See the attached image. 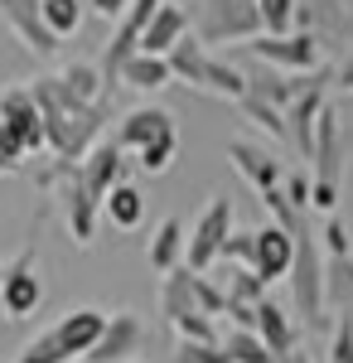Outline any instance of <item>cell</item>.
<instances>
[{"label": "cell", "mask_w": 353, "mask_h": 363, "mask_svg": "<svg viewBox=\"0 0 353 363\" xmlns=\"http://www.w3.org/2000/svg\"><path fill=\"white\" fill-rule=\"evenodd\" d=\"M194 296H198V310L203 315H228V291L213 281V272L208 277H194Z\"/></svg>", "instance_id": "obj_35"}, {"label": "cell", "mask_w": 353, "mask_h": 363, "mask_svg": "<svg viewBox=\"0 0 353 363\" xmlns=\"http://www.w3.org/2000/svg\"><path fill=\"white\" fill-rule=\"evenodd\" d=\"M87 10H97L102 20H121L131 10V0H87Z\"/></svg>", "instance_id": "obj_38"}, {"label": "cell", "mask_w": 353, "mask_h": 363, "mask_svg": "<svg viewBox=\"0 0 353 363\" xmlns=\"http://www.w3.org/2000/svg\"><path fill=\"white\" fill-rule=\"evenodd\" d=\"M82 15H87V0H44V25L58 44L82 29Z\"/></svg>", "instance_id": "obj_27"}, {"label": "cell", "mask_w": 353, "mask_h": 363, "mask_svg": "<svg viewBox=\"0 0 353 363\" xmlns=\"http://www.w3.org/2000/svg\"><path fill=\"white\" fill-rule=\"evenodd\" d=\"M329 363H353V315L334 320V335H329Z\"/></svg>", "instance_id": "obj_37"}, {"label": "cell", "mask_w": 353, "mask_h": 363, "mask_svg": "<svg viewBox=\"0 0 353 363\" xmlns=\"http://www.w3.org/2000/svg\"><path fill=\"white\" fill-rule=\"evenodd\" d=\"M174 155H179V136H169V140H155L150 150H140V155H136V165L145 169V174H164V169L174 165Z\"/></svg>", "instance_id": "obj_33"}, {"label": "cell", "mask_w": 353, "mask_h": 363, "mask_svg": "<svg viewBox=\"0 0 353 363\" xmlns=\"http://www.w3.org/2000/svg\"><path fill=\"white\" fill-rule=\"evenodd\" d=\"M34 179H39V189H54L58 194V203H63V223H68V233H73V242L87 247V242L97 238V223H102V199L87 189L82 160H54L49 169H39Z\"/></svg>", "instance_id": "obj_4"}, {"label": "cell", "mask_w": 353, "mask_h": 363, "mask_svg": "<svg viewBox=\"0 0 353 363\" xmlns=\"http://www.w3.org/2000/svg\"><path fill=\"white\" fill-rule=\"evenodd\" d=\"M102 218H107L111 228H121V233L140 228V218H145V194H140L131 179H126V184H116V189L107 194V203H102Z\"/></svg>", "instance_id": "obj_23"}, {"label": "cell", "mask_w": 353, "mask_h": 363, "mask_svg": "<svg viewBox=\"0 0 353 363\" xmlns=\"http://www.w3.org/2000/svg\"><path fill=\"white\" fill-rule=\"evenodd\" d=\"M242 49L252 58H262L267 68H276V73H291V78L325 68V39L315 29H296V34H281V39L276 34H257Z\"/></svg>", "instance_id": "obj_6"}, {"label": "cell", "mask_w": 353, "mask_h": 363, "mask_svg": "<svg viewBox=\"0 0 353 363\" xmlns=\"http://www.w3.org/2000/svg\"><path fill=\"white\" fill-rule=\"evenodd\" d=\"M237 112H242L252 126H262L267 136H276V140L291 136V126H286V112H281V107H267V102H257V97H242V102H237Z\"/></svg>", "instance_id": "obj_30"}, {"label": "cell", "mask_w": 353, "mask_h": 363, "mask_svg": "<svg viewBox=\"0 0 353 363\" xmlns=\"http://www.w3.org/2000/svg\"><path fill=\"white\" fill-rule=\"evenodd\" d=\"M0 306H5V320H29L34 310L44 306V277H39V252H34V242H25V247L5 262Z\"/></svg>", "instance_id": "obj_8"}, {"label": "cell", "mask_w": 353, "mask_h": 363, "mask_svg": "<svg viewBox=\"0 0 353 363\" xmlns=\"http://www.w3.org/2000/svg\"><path fill=\"white\" fill-rule=\"evenodd\" d=\"M320 247H325V257H353V238H349V228H344L339 213L325 218V228H320Z\"/></svg>", "instance_id": "obj_34"}, {"label": "cell", "mask_w": 353, "mask_h": 363, "mask_svg": "<svg viewBox=\"0 0 353 363\" xmlns=\"http://www.w3.org/2000/svg\"><path fill=\"white\" fill-rule=\"evenodd\" d=\"M164 0H131V10L116 20V34L107 39V49H102V78H107V87L121 83V68L131 63V58L140 54V44H145V29H150V20L160 15Z\"/></svg>", "instance_id": "obj_9"}, {"label": "cell", "mask_w": 353, "mask_h": 363, "mask_svg": "<svg viewBox=\"0 0 353 363\" xmlns=\"http://www.w3.org/2000/svg\"><path fill=\"white\" fill-rule=\"evenodd\" d=\"M174 335L184 339V344H223L213 315H184V320H174Z\"/></svg>", "instance_id": "obj_31"}, {"label": "cell", "mask_w": 353, "mask_h": 363, "mask_svg": "<svg viewBox=\"0 0 353 363\" xmlns=\"http://www.w3.org/2000/svg\"><path fill=\"white\" fill-rule=\"evenodd\" d=\"M169 363H232L228 354H223V344H174V354H169Z\"/></svg>", "instance_id": "obj_36"}, {"label": "cell", "mask_w": 353, "mask_h": 363, "mask_svg": "<svg viewBox=\"0 0 353 363\" xmlns=\"http://www.w3.org/2000/svg\"><path fill=\"white\" fill-rule=\"evenodd\" d=\"M257 335H262V344H267L281 363L291 359V354H300V325H296V315H291L286 306H276L271 296H267L262 310H257Z\"/></svg>", "instance_id": "obj_17"}, {"label": "cell", "mask_w": 353, "mask_h": 363, "mask_svg": "<svg viewBox=\"0 0 353 363\" xmlns=\"http://www.w3.org/2000/svg\"><path fill=\"white\" fill-rule=\"evenodd\" d=\"M223 262H232V267H257V228H237V233L228 238V247H223Z\"/></svg>", "instance_id": "obj_32"}, {"label": "cell", "mask_w": 353, "mask_h": 363, "mask_svg": "<svg viewBox=\"0 0 353 363\" xmlns=\"http://www.w3.org/2000/svg\"><path fill=\"white\" fill-rule=\"evenodd\" d=\"M291 267H296V233H286L281 223H267V228H257V277L267 281H281V277H291Z\"/></svg>", "instance_id": "obj_15"}, {"label": "cell", "mask_w": 353, "mask_h": 363, "mask_svg": "<svg viewBox=\"0 0 353 363\" xmlns=\"http://www.w3.org/2000/svg\"><path fill=\"white\" fill-rule=\"evenodd\" d=\"M291 306H296V320L305 330H325V247H320V233L310 228V218L296 228V267H291Z\"/></svg>", "instance_id": "obj_3"}, {"label": "cell", "mask_w": 353, "mask_h": 363, "mask_svg": "<svg viewBox=\"0 0 353 363\" xmlns=\"http://www.w3.org/2000/svg\"><path fill=\"white\" fill-rule=\"evenodd\" d=\"M107 325H111L107 310L78 306V310H68L58 325H49L44 335L29 339L15 363H73V359H87V354H92V344L107 335Z\"/></svg>", "instance_id": "obj_1"}, {"label": "cell", "mask_w": 353, "mask_h": 363, "mask_svg": "<svg viewBox=\"0 0 353 363\" xmlns=\"http://www.w3.org/2000/svg\"><path fill=\"white\" fill-rule=\"evenodd\" d=\"M296 78L291 73H276V68H262V73H247V97H257V102H267V107H291L296 102Z\"/></svg>", "instance_id": "obj_24"}, {"label": "cell", "mask_w": 353, "mask_h": 363, "mask_svg": "<svg viewBox=\"0 0 353 363\" xmlns=\"http://www.w3.org/2000/svg\"><path fill=\"white\" fill-rule=\"evenodd\" d=\"M0 25L10 29L29 54H58V39L44 25V0H0Z\"/></svg>", "instance_id": "obj_10"}, {"label": "cell", "mask_w": 353, "mask_h": 363, "mask_svg": "<svg viewBox=\"0 0 353 363\" xmlns=\"http://www.w3.org/2000/svg\"><path fill=\"white\" fill-rule=\"evenodd\" d=\"M169 68H174L179 83L198 87V92H213V97H228V102H242L247 97V73L232 68L228 58L208 54V44H203L194 29L169 49Z\"/></svg>", "instance_id": "obj_2"}, {"label": "cell", "mask_w": 353, "mask_h": 363, "mask_svg": "<svg viewBox=\"0 0 353 363\" xmlns=\"http://www.w3.org/2000/svg\"><path fill=\"white\" fill-rule=\"evenodd\" d=\"M82 179H87V189L107 203V194L116 184H126V150L116 145V140H97L92 150H87V160H82Z\"/></svg>", "instance_id": "obj_16"}, {"label": "cell", "mask_w": 353, "mask_h": 363, "mask_svg": "<svg viewBox=\"0 0 353 363\" xmlns=\"http://www.w3.org/2000/svg\"><path fill=\"white\" fill-rule=\"evenodd\" d=\"M174 83V68L169 58H155V54H136L126 68H121V87H136V92H160V87Z\"/></svg>", "instance_id": "obj_22"}, {"label": "cell", "mask_w": 353, "mask_h": 363, "mask_svg": "<svg viewBox=\"0 0 353 363\" xmlns=\"http://www.w3.org/2000/svg\"><path fill=\"white\" fill-rule=\"evenodd\" d=\"M0 277H5V267H0ZM0 320H5V306H0Z\"/></svg>", "instance_id": "obj_41"}, {"label": "cell", "mask_w": 353, "mask_h": 363, "mask_svg": "<svg viewBox=\"0 0 353 363\" xmlns=\"http://www.w3.org/2000/svg\"><path fill=\"white\" fill-rule=\"evenodd\" d=\"M223 354H228L232 363H281L271 349L262 344V335H257V330H228V339H223Z\"/></svg>", "instance_id": "obj_28"}, {"label": "cell", "mask_w": 353, "mask_h": 363, "mask_svg": "<svg viewBox=\"0 0 353 363\" xmlns=\"http://www.w3.org/2000/svg\"><path fill=\"white\" fill-rule=\"evenodd\" d=\"M184 34H189V10H184V5H174V0H164L160 15H155V20H150V29H145V44H140V54L169 58V49H174Z\"/></svg>", "instance_id": "obj_19"}, {"label": "cell", "mask_w": 353, "mask_h": 363, "mask_svg": "<svg viewBox=\"0 0 353 363\" xmlns=\"http://www.w3.org/2000/svg\"><path fill=\"white\" fill-rule=\"evenodd\" d=\"M140 344H145V325H140V315L131 310H116L107 325V335L92 344V354L82 363H126L131 354H140Z\"/></svg>", "instance_id": "obj_14"}, {"label": "cell", "mask_w": 353, "mask_h": 363, "mask_svg": "<svg viewBox=\"0 0 353 363\" xmlns=\"http://www.w3.org/2000/svg\"><path fill=\"white\" fill-rule=\"evenodd\" d=\"M194 277H198V272L179 267V272H169V277L160 281V315L169 325L184 320V315H203V310H198V296H194Z\"/></svg>", "instance_id": "obj_21"}, {"label": "cell", "mask_w": 353, "mask_h": 363, "mask_svg": "<svg viewBox=\"0 0 353 363\" xmlns=\"http://www.w3.org/2000/svg\"><path fill=\"white\" fill-rule=\"evenodd\" d=\"M262 10V29L267 34H296V15H300V0H257Z\"/></svg>", "instance_id": "obj_29"}, {"label": "cell", "mask_w": 353, "mask_h": 363, "mask_svg": "<svg viewBox=\"0 0 353 363\" xmlns=\"http://www.w3.org/2000/svg\"><path fill=\"white\" fill-rule=\"evenodd\" d=\"M286 363H310V354H291V359H286Z\"/></svg>", "instance_id": "obj_40"}, {"label": "cell", "mask_w": 353, "mask_h": 363, "mask_svg": "<svg viewBox=\"0 0 353 363\" xmlns=\"http://www.w3.org/2000/svg\"><path fill=\"white\" fill-rule=\"evenodd\" d=\"M0 121L20 136V145H25V155H34V150H44L49 145V131H44V112H39V102H34V92L25 87H10V92H0Z\"/></svg>", "instance_id": "obj_11"}, {"label": "cell", "mask_w": 353, "mask_h": 363, "mask_svg": "<svg viewBox=\"0 0 353 363\" xmlns=\"http://www.w3.org/2000/svg\"><path fill=\"white\" fill-rule=\"evenodd\" d=\"M184 252H189L184 223H179V218H164V223L155 228V238H150V247H145V257H150V272H160V277L179 272V267H184Z\"/></svg>", "instance_id": "obj_20"}, {"label": "cell", "mask_w": 353, "mask_h": 363, "mask_svg": "<svg viewBox=\"0 0 353 363\" xmlns=\"http://www.w3.org/2000/svg\"><path fill=\"white\" fill-rule=\"evenodd\" d=\"M213 281L228 291V310H257L267 301V281L257 277L252 267H232V262H218Z\"/></svg>", "instance_id": "obj_18"}, {"label": "cell", "mask_w": 353, "mask_h": 363, "mask_svg": "<svg viewBox=\"0 0 353 363\" xmlns=\"http://www.w3.org/2000/svg\"><path fill=\"white\" fill-rule=\"evenodd\" d=\"M325 301L334 315H353V257H325Z\"/></svg>", "instance_id": "obj_25"}, {"label": "cell", "mask_w": 353, "mask_h": 363, "mask_svg": "<svg viewBox=\"0 0 353 363\" xmlns=\"http://www.w3.org/2000/svg\"><path fill=\"white\" fill-rule=\"evenodd\" d=\"M334 87L339 92H353V44H349V54H344V63L334 68Z\"/></svg>", "instance_id": "obj_39"}, {"label": "cell", "mask_w": 353, "mask_h": 363, "mask_svg": "<svg viewBox=\"0 0 353 363\" xmlns=\"http://www.w3.org/2000/svg\"><path fill=\"white\" fill-rule=\"evenodd\" d=\"M194 34L203 44H252L267 29L257 0H194Z\"/></svg>", "instance_id": "obj_5"}, {"label": "cell", "mask_w": 353, "mask_h": 363, "mask_svg": "<svg viewBox=\"0 0 353 363\" xmlns=\"http://www.w3.org/2000/svg\"><path fill=\"white\" fill-rule=\"evenodd\" d=\"M237 228H232V199L228 194H213L208 199V208L198 213V223L189 233V252H184V267L198 272V277H208L218 262H223V247H228V238H232Z\"/></svg>", "instance_id": "obj_7"}, {"label": "cell", "mask_w": 353, "mask_h": 363, "mask_svg": "<svg viewBox=\"0 0 353 363\" xmlns=\"http://www.w3.org/2000/svg\"><path fill=\"white\" fill-rule=\"evenodd\" d=\"M58 78H63V87H68L73 97H82V102H111V87H107V78H102L97 63H68Z\"/></svg>", "instance_id": "obj_26"}, {"label": "cell", "mask_w": 353, "mask_h": 363, "mask_svg": "<svg viewBox=\"0 0 353 363\" xmlns=\"http://www.w3.org/2000/svg\"><path fill=\"white\" fill-rule=\"evenodd\" d=\"M228 160L237 165V174H242L257 194H271V189H281V184H286V169H281V160H276L267 145H252V140H228Z\"/></svg>", "instance_id": "obj_13"}, {"label": "cell", "mask_w": 353, "mask_h": 363, "mask_svg": "<svg viewBox=\"0 0 353 363\" xmlns=\"http://www.w3.org/2000/svg\"><path fill=\"white\" fill-rule=\"evenodd\" d=\"M179 136V126H174V112H164V107H136V112L121 116V126H116V145L121 150H150L155 140H169Z\"/></svg>", "instance_id": "obj_12"}]
</instances>
